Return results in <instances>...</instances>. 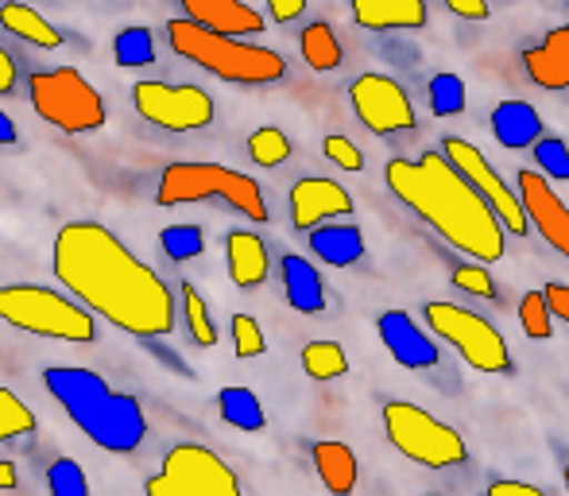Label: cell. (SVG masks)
Instances as JSON below:
<instances>
[{
  "instance_id": "obj_44",
  "label": "cell",
  "mask_w": 569,
  "mask_h": 496,
  "mask_svg": "<svg viewBox=\"0 0 569 496\" xmlns=\"http://www.w3.org/2000/svg\"><path fill=\"white\" fill-rule=\"evenodd\" d=\"M268 12H271V20H279V23L299 20V16L307 12V0H271Z\"/></svg>"
},
{
  "instance_id": "obj_40",
  "label": "cell",
  "mask_w": 569,
  "mask_h": 496,
  "mask_svg": "<svg viewBox=\"0 0 569 496\" xmlns=\"http://www.w3.org/2000/svg\"><path fill=\"white\" fill-rule=\"evenodd\" d=\"M322 151L330 163H338L341 171H365V151L349 140V136H326Z\"/></svg>"
},
{
  "instance_id": "obj_27",
  "label": "cell",
  "mask_w": 569,
  "mask_h": 496,
  "mask_svg": "<svg viewBox=\"0 0 569 496\" xmlns=\"http://www.w3.org/2000/svg\"><path fill=\"white\" fill-rule=\"evenodd\" d=\"M299 47H302V59H307L310 70H318V75H330V70L341 67L345 51H341V39L333 36V28L326 20H315L302 28L299 36Z\"/></svg>"
},
{
  "instance_id": "obj_19",
  "label": "cell",
  "mask_w": 569,
  "mask_h": 496,
  "mask_svg": "<svg viewBox=\"0 0 569 496\" xmlns=\"http://www.w3.org/2000/svg\"><path fill=\"white\" fill-rule=\"evenodd\" d=\"M492 136H496V143L500 148H508V151H527V148H535V143L542 140V117H539V109L531 106V101H500V106L492 109Z\"/></svg>"
},
{
  "instance_id": "obj_37",
  "label": "cell",
  "mask_w": 569,
  "mask_h": 496,
  "mask_svg": "<svg viewBox=\"0 0 569 496\" xmlns=\"http://www.w3.org/2000/svg\"><path fill=\"white\" fill-rule=\"evenodd\" d=\"M31 430H36V415L28 411V404L16 391L0 388V438H23Z\"/></svg>"
},
{
  "instance_id": "obj_18",
  "label": "cell",
  "mask_w": 569,
  "mask_h": 496,
  "mask_svg": "<svg viewBox=\"0 0 569 496\" xmlns=\"http://www.w3.org/2000/svg\"><path fill=\"white\" fill-rule=\"evenodd\" d=\"M523 70L539 90H569V23L555 28L542 43L527 47Z\"/></svg>"
},
{
  "instance_id": "obj_30",
  "label": "cell",
  "mask_w": 569,
  "mask_h": 496,
  "mask_svg": "<svg viewBox=\"0 0 569 496\" xmlns=\"http://www.w3.org/2000/svg\"><path fill=\"white\" fill-rule=\"evenodd\" d=\"M302 369L310 380H338L349 373V357L338 341H310V346H302Z\"/></svg>"
},
{
  "instance_id": "obj_45",
  "label": "cell",
  "mask_w": 569,
  "mask_h": 496,
  "mask_svg": "<svg viewBox=\"0 0 569 496\" xmlns=\"http://www.w3.org/2000/svg\"><path fill=\"white\" fill-rule=\"evenodd\" d=\"M16 82H20V67H16L12 51H4V47H0V93H12Z\"/></svg>"
},
{
  "instance_id": "obj_22",
  "label": "cell",
  "mask_w": 569,
  "mask_h": 496,
  "mask_svg": "<svg viewBox=\"0 0 569 496\" xmlns=\"http://www.w3.org/2000/svg\"><path fill=\"white\" fill-rule=\"evenodd\" d=\"M226 260H229V279L240 287V291H252L268 279V245L260 241L248 229H232L226 234Z\"/></svg>"
},
{
  "instance_id": "obj_34",
  "label": "cell",
  "mask_w": 569,
  "mask_h": 496,
  "mask_svg": "<svg viewBox=\"0 0 569 496\" xmlns=\"http://www.w3.org/2000/svg\"><path fill=\"white\" fill-rule=\"evenodd\" d=\"M519 326H523V334L535 341L555 338V315H550V307H547V295L542 291L523 295V302H519Z\"/></svg>"
},
{
  "instance_id": "obj_48",
  "label": "cell",
  "mask_w": 569,
  "mask_h": 496,
  "mask_svg": "<svg viewBox=\"0 0 569 496\" xmlns=\"http://www.w3.org/2000/svg\"><path fill=\"white\" fill-rule=\"evenodd\" d=\"M562 477H566V493H569V466H566V474H562Z\"/></svg>"
},
{
  "instance_id": "obj_33",
  "label": "cell",
  "mask_w": 569,
  "mask_h": 496,
  "mask_svg": "<svg viewBox=\"0 0 569 496\" xmlns=\"http://www.w3.org/2000/svg\"><path fill=\"white\" fill-rule=\"evenodd\" d=\"M159 248L167 252V260L187 264L206 252V234H202V226H167L163 234H159Z\"/></svg>"
},
{
  "instance_id": "obj_4",
  "label": "cell",
  "mask_w": 569,
  "mask_h": 496,
  "mask_svg": "<svg viewBox=\"0 0 569 496\" xmlns=\"http://www.w3.org/2000/svg\"><path fill=\"white\" fill-rule=\"evenodd\" d=\"M167 43L179 59L202 67L206 75L221 78V82H237V86H271L287 78V59L271 47L260 43H244V39H226L213 36V31L198 28V23L182 20H167Z\"/></svg>"
},
{
  "instance_id": "obj_35",
  "label": "cell",
  "mask_w": 569,
  "mask_h": 496,
  "mask_svg": "<svg viewBox=\"0 0 569 496\" xmlns=\"http://www.w3.org/2000/svg\"><path fill=\"white\" fill-rule=\"evenodd\" d=\"M47 489L51 496H90V477L74 458H59L47 469Z\"/></svg>"
},
{
  "instance_id": "obj_5",
  "label": "cell",
  "mask_w": 569,
  "mask_h": 496,
  "mask_svg": "<svg viewBox=\"0 0 569 496\" xmlns=\"http://www.w3.org/2000/svg\"><path fill=\"white\" fill-rule=\"evenodd\" d=\"M156 202L163 210L190 202H221L248 221H268V198H263L260 182L221 163H167L159 175Z\"/></svg>"
},
{
  "instance_id": "obj_1",
  "label": "cell",
  "mask_w": 569,
  "mask_h": 496,
  "mask_svg": "<svg viewBox=\"0 0 569 496\" xmlns=\"http://www.w3.org/2000/svg\"><path fill=\"white\" fill-rule=\"evenodd\" d=\"M54 279L74 291L86 310H98L109 326L132 338L174 334V295L156 268L140 260L113 229L98 221H70L51 245Z\"/></svg>"
},
{
  "instance_id": "obj_32",
  "label": "cell",
  "mask_w": 569,
  "mask_h": 496,
  "mask_svg": "<svg viewBox=\"0 0 569 496\" xmlns=\"http://www.w3.org/2000/svg\"><path fill=\"white\" fill-rule=\"evenodd\" d=\"M248 156H252L256 167H279L291 159V140L283 136V128L263 125L248 136Z\"/></svg>"
},
{
  "instance_id": "obj_15",
  "label": "cell",
  "mask_w": 569,
  "mask_h": 496,
  "mask_svg": "<svg viewBox=\"0 0 569 496\" xmlns=\"http://www.w3.org/2000/svg\"><path fill=\"white\" fill-rule=\"evenodd\" d=\"M376 334H380L391 361L403 365V369L422 373L438 365V341L430 338L407 310H383V315L376 318Z\"/></svg>"
},
{
  "instance_id": "obj_20",
  "label": "cell",
  "mask_w": 569,
  "mask_h": 496,
  "mask_svg": "<svg viewBox=\"0 0 569 496\" xmlns=\"http://www.w3.org/2000/svg\"><path fill=\"white\" fill-rule=\"evenodd\" d=\"M427 16V0H357L352 4V20L368 31H419Z\"/></svg>"
},
{
  "instance_id": "obj_16",
  "label": "cell",
  "mask_w": 569,
  "mask_h": 496,
  "mask_svg": "<svg viewBox=\"0 0 569 496\" xmlns=\"http://www.w3.org/2000/svg\"><path fill=\"white\" fill-rule=\"evenodd\" d=\"M352 214V198L341 182L322 179V175H307L291 187V226L310 234L318 229L326 218H349Z\"/></svg>"
},
{
  "instance_id": "obj_8",
  "label": "cell",
  "mask_w": 569,
  "mask_h": 496,
  "mask_svg": "<svg viewBox=\"0 0 569 496\" xmlns=\"http://www.w3.org/2000/svg\"><path fill=\"white\" fill-rule=\"evenodd\" d=\"M28 98L31 109L43 117L47 125H54L67 136L98 132L106 125V98L86 82L82 70L74 67H54V70H36L28 78Z\"/></svg>"
},
{
  "instance_id": "obj_43",
  "label": "cell",
  "mask_w": 569,
  "mask_h": 496,
  "mask_svg": "<svg viewBox=\"0 0 569 496\" xmlns=\"http://www.w3.org/2000/svg\"><path fill=\"white\" fill-rule=\"evenodd\" d=\"M485 496H547V493L535 489V485H527V482H508V477H500V482L488 485Z\"/></svg>"
},
{
  "instance_id": "obj_2",
  "label": "cell",
  "mask_w": 569,
  "mask_h": 496,
  "mask_svg": "<svg viewBox=\"0 0 569 496\" xmlns=\"http://www.w3.org/2000/svg\"><path fill=\"white\" fill-rule=\"evenodd\" d=\"M383 182L415 218L427 221L457 252L472 256L485 268L508 252V234L496 221V214L446 163L442 151H422V159H388Z\"/></svg>"
},
{
  "instance_id": "obj_49",
  "label": "cell",
  "mask_w": 569,
  "mask_h": 496,
  "mask_svg": "<svg viewBox=\"0 0 569 496\" xmlns=\"http://www.w3.org/2000/svg\"><path fill=\"white\" fill-rule=\"evenodd\" d=\"M427 496H442V493H427Z\"/></svg>"
},
{
  "instance_id": "obj_12",
  "label": "cell",
  "mask_w": 569,
  "mask_h": 496,
  "mask_svg": "<svg viewBox=\"0 0 569 496\" xmlns=\"http://www.w3.org/2000/svg\"><path fill=\"white\" fill-rule=\"evenodd\" d=\"M132 106L143 121L163 132H198L213 125V113H218L210 93L190 82H136Z\"/></svg>"
},
{
  "instance_id": "obj_47",
  "label": "cell",
  "mask_w": 569,
  "mask_h": 496,
  "mask_svg": "<svg viewBox=\"0 0 569 496\" xmlns=\"http://www.w3.org/2000/svg\"><path fill=\"white\" fill-rule=\"evenodd\" d=\"M16 485H20V477H16V466H12V462H0V489L12 493Z\"/></svg>"
},
{
  "instance_id": "obj_14",
  "label": "cell",
  "mask_w": 569,
  "mask_h": 496,
  "mask_svg": "<svg viewBox=\"0 0 569 496\" xmlns=\"http://www.w3.org/2000/svg\"><path fill=\"white\" fill-rule=\"evenodd\" d=\"M516 195H519V206H523V218L527 226L539 229V237L547 241L550 248L569 260V206L558 198V190L542 179L539 171H519L516 175Z\"/></svg>"
},
{
  "instance_id": "obj_41",
  "label": "cell",
  "mask_w": 569,
  "mask_h": 496,
  "mask_svg": "<svg viewBox=\"0 0 569 496\" xmlns=\"http://www.w3.org/2000/svg\"><path fill=\"white\" fill-rule=\"evenodd\" d=\"M446 12L461 16V20H488L492 8H488L485 0H446Z\"/></svg>"
},
{
  "instance_id": "obj_23",
  "label": "cell",
  "mask_w": 569,
  "mask_h": 496,
  "mask_svg": "<svg viewBox=\"0 0 569 496\" xmlns=\"http://www.w3.org/2000/svg\"><path fill=\"white\" fill-rule=\"evenodd\" d=\"M310 458H315L318 482L326 485L333 496H352L357 489V454L345 443H333V438H322V443L310 446Z\"/></svg>"
},
{
  "instance_id": "obj_36",
  "label": "cell",
  "mask_w": 569,
  "mask_h": 496,
  "mask_svg": "<svg viewBox=\"0 0 569 496\" xmlns=\"http://www.w3.org/2000/svg\"><path fill=\"white\" fill-rule=\"evenodd\" d=\"M535 159H539V175L547 182H569V143L562 136H542L535 143Z\"/></svg>"
},
{
  "instance_id": "obj_9",
  "label": "cell",
  "mask_w": 569,
  "mask_h": 496,
  "mask_svg": "<svg viewBox=\"0 0 569 496\" xmlns=\"http://www.w3.org/2000/svg\"><path fill=\"white\" fill-rule=\"evenodd\" d=\"M422 315H427L430 334L450 341L469 369L492 373V376L516 373V361H511V349H508V341H503V334L496 330L488 318H480L477 310L461 307V302L438 299V302H427Z\"/></svg>"
},
{
  "instance_id": "obj_17",
  "label": "cell",
  "mask_w": 569,
  "mask_h": 496,
  "mask_svg": "<svg viewBox=\"0 0 569 496\" xmlns=\"http://www.w3.org/2000/svg\"><path fill=\"white\" fill-rule=\"evenodd\" d=\"M182 20L226 39L263 31V16L252 4H240V0H182Z\"/></svg>"
},
{
  "instance_id": "obj_26",
  "label": "cell",
  "mask_w": 569,
  "mask_h": 496,
  "mask_svg": "<svg viewBox=\"0 0 569 496\" xmlns=\"http://www.w3.org/2000/svg\"><path fill=\"white\" fill-rule=\"evenodd\" d=\"M0 23H4L12 36H20L23 43H31V47H43V51L62 47V31L54 28L51 20H43V16H39L36 8H28V4H0Z\"/></svg>"
},
{
  "instance_id": "obj_25",
  "label": "cell",
  "mask_w": 569,
  "mask_h": 496,
  "mask_svg": "<svg viewBox=\"0 0 569 496\" xmlns=\"http://www.w3.org/2000/svg\"><path fill=\"white\" fill-rule=\"evenodd\" d=\"M218 411L229 427L244 430V435H260L268 427V411H263L260 396L252 388H240V384H229V388L218 391Z\"/></svg>"
},
{
  "instance_id": "obj_28",
  "label": "cell",
  "mask_w": 569,
  "mask_h": 496,
  "mask_svg": "<svg viewBox=\"0 0 569 496\" xmlns=\"http://www.w3.org/2000/svg\"><path fill=\"white\" fill-rule=\"evenodd\" d=\"M113 59H117V67H124V70L151 67V62H156V36H151L143 23H132V28L117 31Z\"/></svg>"
},
{
  "instance_id": "obj_38",
  "label": "cell",
  "mask_w": 569,
  "mask_h": 496,
  "mask_svg": "<svg viewBox=\"0 0 569 496\" xmlns=\"http://www.w3.org/2000/svg\"><path fill=\"white\" fill-rule=\"evenodd\" d=\"M268 341H263V330L252 315H232V354L240 361H252V357H263Z\"/></svg>"
},
{
  "instance_id": "obj_46",
  "label": "cell",
  "mask_w": 569,
  "mask_h": 496,
  "mask_svg": "<svg viewBox=\"0 0 569 496\" xmlns=\"http://www.w3.org/2000/svg\"><path fill=\"white\" fill-rule=\"evenodd\" d=\"M16 140H20V128H16L12 117L0 109V148H8V143H16Z\"/></svg>"
},
{
  "instance_id": "obj_39",
  "label": "cell",
  "mask_w": 569,
  "mask_h": 496,
  "mask_svg": "<svg viewBox=\"0 0 569 496\" xmlns=\"http://www.w3.org/2000/svg\"><path fill=\"white\" fill-rule=\"evenodd\" d=\"M453 287H461L465 295H477V299H496V284L485 264H457Z\"/></svg>"
},
{
  "instance_id": "obj_42",
  "label": "cell",
  "mask_w": 569,
  "mask_h": 496,
  "mask_svg": "<svg viewBox=\"0 0 569 496\" xmlns=\"http://www.w3.org/2000/svg\"><path fill=\"white\" fill-rule=\"evenodd\" d=\"M547 307H550V315L555 318H562V323L569 326V287L566 284H547Z\"/></svg>"
},
{
  "instance_id": "obj_24",
  "label": "cell",
  "mask_w": 569,
  "mask_h": 496,
  "mask_svg": "<svg viewBox=\"0 0 569 496\" xmlns=\"http://www.w3.org/2000/svg\"><path fill=\"white\" fill-rule=\"evenodd\" d=\"M310 248L322 264L330 268H352V264L365 256V234L349 221H338V226H318L310 229Z\"/></svg>"
},
{
  "instance_id": "obj_3",
  "label": "cell",
  "mask_w": 569,
  "mask_h": 496,
  "mask_svg": "<svg viewBox=\"0 0 569 496\" xmlns=\"http://www.w3.org/2000/svg\"><path fill=\"white\" fill-rule=\"evenodd\" d=\"M43 388L62 404L78 430L93 446L109 454H132L148 438V415L140 399L117 391L101 373L82 369V365H51L43 373Z\"/></svg>"
},
{
  "instance_id": "obj_11",
  "label": "cell",
  "mask_w": 569,
  "mask_h": 496,
  "mask_svg": "<svg viewBox=\"0 0 569 496\" xmlns=\"http://www.w3.org/2000/svg\"><path fill=\"white\" fill-rule=\"evenodd\" d=\"M438 151H442L446 163H450L453 171L461 175V179L469 182L480 198H485L488 210H492L496 221L503 226V234L527 237V229H531V226H527V218H523V206H519L516 187H508V179H503V175L488 163L485 151H480L477 143L461 140V136H446Z\"/></svg>"
},
{
  "instance_id": "obj_21",
  "label": "cell",
  "mask_w": 569,
  "mask_h": 496,
  "mask_svg": "<svg viewBox=\"0 0 569 496\" xmlns=\"http://www.w3.org/2000/svg\"><path fill=\"white\" fill-rule=\"evenodd\" d=\"M279 279H283V295L299 315H318L326 310V284L318 268L299 252H287L279 260Z\"/></svg>"
},
{
  "instance_id": "obj_29",
  "label": "cell",
  "mask_w": 569,
  "mask_h": 496,
  "mask_svg": "<svg viewBox=\"0 0 569 496\" xmlns=\"http://www.w3.org/2000/svg\"><path fill=\"white\" fill-rule=\"evenodd\" d=\"M427 101H430V113H435V117H461L465 106H469L465 78L450 75V70L435 75V78H430V86H427Z\"/></svg>"
},
{
  "instance_id": "obj_10",
  "label": "cell",
  "mask_w": 569,
  "mask_h": 496,
  "mask_svg": "<svg viewBox=\"0 0 569 496\" xmlns=\"http://www.w3.org/2000/svg\"><path fill=\"white\" fill-rule=\"evenodd\" d=\"M143 496H240V477L210 446L179 443L167 450L159 474L148 477Z\"/></svg>"
},
{
  "instance_id": "obj_7",
  "label": "cell",
  "mask_w": 569,
  "mask_h": 496,
  "mask_svg": "<svg viewBox=\"0 0 569 496\" xmlns=\"http://www.w3.org/2000/svg\"><path fill=\"white\" fill-rule=\"evenodd\" d=\"M383 430L388 443L396 446L403 458L427 469H457L469 462V446H465L461 430L442 423L438 415L422 411L419 404L407 399H388L383 404Z\"/></svg>"
},
{
  "instance_id": "obj_13",
  "label": "cell",
  "mask_w": 569,
  "mask_h": 496,
  "mask_svg": "<svg viewBox=\"0 0 569 496\" xmlns=\"http://www.w3.org/2000/svg\"><path fill=\"white\" fill-rule=\"evenodd\" d=\"M352 113L360 117V125L376 136H396L415 128V106L407 98V90L388 75H360L349 86Z\"/></svg>"
},
{
  "instance_id": "obj_6",
  "label": "cell",
  "mask_w": 569,
  "mask_h": 496,
  "mask_svg": "<svg viewBox=\"0 0 569 496\" xmlns=\"http://www.w3.org/2000/svg\"><path fill=\"white\" fill-rule=\"evenodd\" d=\"M0 323L16 330L39 334V338L59 341H93L98 323L82 302L36 284H8L0 287Z\"/></svg>"
},
{
  "instance_id": "obj_31",
  "label": "cell",
  "mask_w": 569,
  "mask_h": 496,
  "mask_svg": "<svg viewBox=\"0 0 569 496\" xmlns=\"http://www.w3.org/2000/svg\"><path fill=\"white\" fill-rule=\"evenodd\" d=\"M179 299H182V315H187V326H190V338H194L202 349L218 346V326H213L202 291H198V287L187 279V284L179 287Z\"/></svg>"
}]
</instances>
